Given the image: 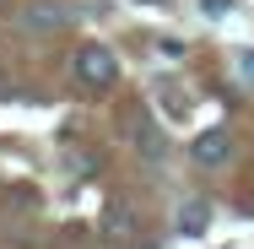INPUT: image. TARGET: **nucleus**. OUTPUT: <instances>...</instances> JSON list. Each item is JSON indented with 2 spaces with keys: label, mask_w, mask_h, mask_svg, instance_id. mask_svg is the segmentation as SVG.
Returning a JSON list of instances; mask_svg holds the SVG:
<instances>
[{
  "label": "nucleus",
  "mask_w": 254,
  "mask_h": 249,
  "mask_svg": "<svg viewBox=\"0 0 254 249\" xmlns=\"http://www.w3.org/2000/svg\"><path fill=\"white\" fill-rule=\"evenodd\" d=\"M70 71H76V82L87 92H108L119 82V54L103 49V44H81V49L70 54Z\"/></svg>",
  "instance_id": "nucleus-1"
},
{
  "label": "nucleus",
  "mask_w": 254,
  "mask_h": 249,
  "mask_svg": "<svg viewBox=\"0 0 254 249\" xmlns=\"http://www.w3.org/2000/svg\"><path fill=\"white\" fill-rule=\"evenodd\" d=\"M190 157H195L200 168H222V163L233 157V141H227V130H200V136L190 141Z\"/></svg>",
  "instance_id": "nucleus-2"
},
{
  "label": "nucleus",
  "mask_w": 254,
  "mask_h": 249,
  "mask_svg": "<svg viewBox=\"0 0 254 249\" xmlns=\"http://www.w3.org/2000/svg\"><path fill=\"white\" fill-rule=\"evenodd\" d=\"M205 222H211V206H205L200 195H190L173 211V228H179V233H205Z\"/></svg>",
  "instance_id": "nucleus-3"
},
{
  "label": "nucleus",
  "mask_w": 254,
  "mask_h": 249,
  "mask_svg": "<svg viewBox=\"0 0 254 249\" xmlns=\"http://www.w3.org/2000/svg\"><path fill=\"white\" fill-rule=\"evenodd\" d=\"M22 27H65V11L49 5V0H38V5H27V11H22Z\"/></svg>",
  "instance_id": "nucleus-4"
},
{
  "label": "nucleus",
  "mask_w": 254,
  "mask_h": 249,
  "mask_svg": "<svg viewBox=\"0 0 254 249\" xmlns=\"http://www.w3.org/2000/svg\"><path fill=\"white\" fill-rule=\"evenodd\" d=\"M135 147L146 152V157H162V136H157L152 125H141V130H135Z\"/></svg>",
  "instance_id": "nucleus-5"
},
{
  "label": "nucleus",
  "mask_w": 254,
  "mask_h": 249,
  "mask_svg": "<svg viewBox=\"0 0 254 249\" xmlns=\"http://www.w3.org/2000/svg\"><path fill=\"white\" fill-rule=\"evenodd\" d=\"M108 233H114V239H125V233H130V211H125V206H114V211H108Z\"/></svg>",
  "instance_id": "nucleus-6"
},
{
  "label": "nucleus",
  "mask_w": 254,
  "mask_h": 249,
  "mask_svg": "<svg viewBox=\"0 0 254 249\" xmlns=\"http://www.w3.org/2000/svg\"><path fill=\"white\" fill-rule=\"evenodd\" d=\"M205 5V16H227V11H233V0H200Z\"/></svg>",
  "instance_id": "nucleus-7"
},
{
  "label": "nucleus",
  "mask_w": 254,
  "mask_h": 249,
  "mask_svg": "<svg viewBox=\"0 0 254 249\" xmlns=\"http://www.w3.org/2000/svg\"><path fill=\"white\" fill-rule=\"evenodd\" d=\"M238 71H244V82H254V49H249V54H238Z\"/></svg>",
  "instance_id": "nucleus-8"
},
{
  "label": "nucleus",
  "mask_w": 254,
  "mask_h": 249,
  "mask_svg": "<svg viewBox=\"0 0 254 249\" xmlns=\"http://www.w3.org/2000/svg\"><path fill=\"white\" fill-rule=\"evenodd\" d=\"M146 5H162V0H146Z\"/></svg>",
  "instance_id": "nucleus-9"
},
{
  "label": "nucleus",
  "mask_w": 254,
  "mask_h": 249,
  "mask_svg": "<svg viewBox=\"0 0 254 249\" xmlns=\"http://www.w3.org/2000/svg\"><path fill=\"white\" fill-rule=\"evenodd\" d=\"M0 92H5V82H0Z\"/></svg>",
  "instance_id": "nucleus-10"
}]
</instances>
